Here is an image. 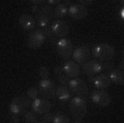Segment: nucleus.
<instances>
[{
	"label": "nucleus",
	"mask_w": 124,
	"mask_h": 123,
	"mask_svg": "<svg viewBox=\"0 0 124 123\" xmlns=\"http://www.w3.org/2000/svg\"><path fill=\"white\" fill-rule=\"evenodd\" d=\"M68 8L64 6V3H58L56 7L53 9V13H54L55 18H63L67 14Z\"/></svg>",
	"instance_id": "20"
},
{
	"label": "nucleus",
	"mask_w": 124,
	"mask_h": 123,
	"mask_svg": "<svg viewBox=\"0 0 124 123\" xmlns=\"http://www.w3.org/2000/svg\"><path fill=\"white\" fill-rule=\"evenodd\" d=\"M39 75H40V77L42 79H48L49 75H51V72H49L48 67L42 66V67H40V69H39Z\"/></svg>",
	"instance_id": "25"
},
{
	"label": "nucleus",
	"mask_w": 124,
	"mask_h": 123,
	"mask_svg": "<svg viewBox=\"0 0 124 123\" xmlns=\"http://www.w3.org/2000/svg\"><path fill=\"white\" fill-rule=\"evenodd\" d=\"M82 72L88 77L94 76L101 73V63L98 60H87L86 63L82 64Z\"/></svg>",
	"instance_id": "14"
},
{
	"label": "nucleus",
	"mask_w": 124,
	"mask_h": 123,
	"mask_svg": "<svg viewBox=\"0 0 124 123\" xmlns=\"http://www.w3.org/2000/svg\"><path fill=\"white\" fill-rule=\"evenodd\" d=\"M57 80L61 82V85L67 86L68 82H69V80H70V78H69L68 76H66V75L62 74V75H58V76H57Z\"/></svg>",
	"instance_id": "27"
},
{
	"label": "nucleus",
	"mask_w": 124,
	"mask_h": 123,
	"mask_svg": "<svg viewBox=\"0 0 124 123\" xmlns=\"http://www.w3.org/2000/svg\"><path fill=\"white\" fill-rule=\"evenodd\" d=\"M55 95L58 97L61 101H68L70 99L69 89L67 86H64V85H59L58 87H56V93Z\"/></svg>",
	"instance_id": "19"
},
{
	"label": "nucleus",
	"mask_w": 124,
	"mask_h": 123,
	"mask_svg": "<svg viewBox=\"0 0 124 123\" xmlns=\"http://www.w3.org/2000/svg\"><path fill=\"white\" fill-rule=\"evenodd\" d=\"M38 123H48V122H44V121H43V122H38Z\"/></svg>",
	"instance_id": "37"
},
{
	"label": "nucleus",
	"mask_w": 124,
	"mask_h": 123,
	"mask_svg": "<svg viewBox=\"0 0 124 123\" xmlns=\"http://www.w3.org/2000/svg\"><path fill=\"white\" fill-rule=\"evenodd\" d=\"M38 11H39V7H38V6L33 5L32 6V12H33V13H38Z\"/></svg>",
	"instance_id": "34"
},
{
	"label": "nucleus",
	"mask_w": 124,
	"mask_h": 123,
	"mask_svg": "<svg viewBox=\"0 0 124 123\" xmlns=\"http://www.w3.org/2000/svg\"><path fill=\"white\" fill-rule=\"evenodd\" d=\"M91 55V52H90V49L86 45H82V46H79L73 52V58L74 62L77 63L78 65L79 64H84L86 63L87 60L89 59V56Z\"/></svg>",
	"instance_id": "12"
},
{
	"label": "nucleus",
	"mask_w": 124,
	"mask_h": 123,
	"mask_svg": "<svg viewBox=\"0 0 124 123\" xmlns=\"http://www.w3.org/2000/svg\"><path fill=\"white\" fill-rule=\"evenodd\" d=\"M91 100L99 107H108L111 103V96L104 90H94L91 93Z\"/></svg>",
	"instance_id": "10"
},
{
	"label": "nucleus",
	"mask_w": 124,
	"mask_h": 123,
	"mask_svg": "<svg viewBox=\"0 0 124 123\" xmlns=\"http://www.w3.org/2000/svg\"><path fill=\"white\" fill-rule=\"evenodd\" d=\"M54 123H70V120L66 114L62 113V112H58L54 115V120H53Z\"/></svg>",
	"instance_id": "21"
},
{
	"label": "nucleus",
	"mask_w": 124,
	"mask_h": 123,
	"mask_svg": "<svg viewBox=\"0 0 124 123\" xmlns=\"http://www.w3.org/2000/svg\"><path fill=\"white\" fill-rule=\"evenodd\" d=\"M69 91L76 95V97H80V98H85L88 96L89 92V88L87 82L81 78H74L70 79L69 82L67 85Z\"/></svg>",
	"instance_id": "3"
},
{
	"label": "nucleus",
	"mask_w": 124,
	"mask_h": 123,
	"mask_svg": "<svg viewBox=\"0 0 124 123\" xmlns=\"http://www.w3.org/2000/svg\"><path fill=\"white\" fill-rule=\"evenodd\" d=\"M30 106V100L25 96H18L12 99L10 102V112L12 114H21Z\"/></svg>",
	"instance_id": "5"
},
{
	"label": "nucleus",
	"mask_w": 124,
	"mask_h": 123,
	"mask_svg": "<svg viewBox=\"0 0 124 123\" xmlns=\"http://www.w3.org/2000/svg\"><path fill=\"white\" fill-rule=\"evenodd\" d=\"M31 2L33 3L34 6H45L46 3H45V1H43V0H31Z\"/></svg>",
	"instance_id": "31"
},
{
	"label": "nucleus",
	"mask_w": 124,
	"mask_h": 123,
	"mask_svg": "<svg viewBox=\"0 0 124 123\" xmlns=\"http://www.w3.org/2000/svg\"><path fill=\"white\" fill-rule=\"evenodd\" d=\"M73 43L66 37L61 39L57 42V53L63 59H69L73 56Z\"/></svg>",
	"instance_id": "8"
},
{
	"label": "nucleus",
	"mask_w": 124,
	"mask_h": 123,
	"mask_svg": "<svg viewBox=\"0 0 124 123\" xmlns=\"http://www.w3.org/2000/svg\"><path fill=\"white\" fill-rule=\"evenodd\" d=\"M26 95H28L29 98H31V99L35 100L39 98V95H40V91H39V88L36 86H32L30 87V88L28 89V91H26Z\"/></svg>",
	"instance_id": "23"
},
{
	"label": "nucleus",
	"mask_w": 124,
	"mask_h": 123,
	"mask_svg": "<svg viewBox=\"0 0 124 123\" xmlns=\"http://www.w3.org/2000/svg\"><path fill=\"white\" fill-rule=\"evenodd\" d=\"M51 31L55 35V37L64 39L69 33V24L66 21H63V20H57V21H55L52 24Z\"/></svg>",
	"instance_id": "9"
},
{
	"label": "nucleus",
	"mask_w": 124,
	"mask_h": 123,
	"mask_svg": "<svg viewBox=\"0 0 124 123\" xmlns=\"http://www.w3.org/2000/svg\"><path fill=\"white\" fill-rule=\"evenodd\" d=\"M24 121L26 123H38V115L33 111H28L24 113Z\"/></svg>",
	"instance_id": "22"
},
{
	"label": "nucleus",
	"mask_w": 124,
	"mask_h": 123,
	"mask_svg": "<svg viewBox=\"0 0 124 123\" xmlns=\"http://www.w3.org/2000/svg\"><path fill=\"white\" fill-rule=\"evenodd\" d=\"M39 91L40 95L42 96L44 99L48 100L49 98H53L56 93V86H55L54 81L51 79H42L39 84Z\"/></svg>",
	"instance_id": "7"
},
{
	"label": "nucleus",
	"mask_w": 124,
	"mask_h": 123,
	"mask_svg": "<svg viewBox=\"0 0 124 123\" xmlns=\"http://www.w3.org/2000/svg\"><path fill=\"white\" fill-rule=\"evenodd\" d=\"M74 123H81L80 121H76V122H74Z\"/></svg>",
	"instance_id": "36"
},
{
	"label": "nucleus",
	"mask_w": 124,
	"mask_h": 123,
	"mask_svg": "<svg viewBox=\"0 0 124 123\" xmlns=\"http://www.w3.org/2000/svg\"><path fill=\"white\" fill-rule=\"evenodd\" d=\"M43 32H44V34H45V36H46V39H49L51 43H55V35L53 34V32L51 31V29L44 28Z\"/></svg>",
	"instance_id": "26"
},
{
	"label": "nucleus",
	"mask_w": 124,
	"mask_h": 123,
	"mask_svg": "<svg viewBox=\"0 0 124 123\" xmlns=\"http://www.w3.org/2000/svg\"><path fill=\"white\" fill-rule=\"evenodd\" d=\"M58 3H61V0H48L47 1V5L52 6V5H58Z\"/></svg>",
	"instance_id": "33"
},
{
	"label": "nucleus",
	"mask_w": 124,
	"mask_h": 123,
	"mask_svg": "<svg viewBox=\"0 0 124 123\" xmlns=\"http://www.w3.org/2000/svg\"><path fill=\"white\" fill-rule=\"evenodd\" d=\"M89 78V80H91L92 82H93L94 87H96L97 89H105L108 88L109 86L111 85V79H110V76H109V74H105V73H103V74H99L97 77H88Z\"/></svg>",
	"instance_id": "15"
},
{
	"label": "nucleus",
	"mask_w": 124,
	"mask_h": 123,
	"mask_svg": "<svg viewBox=\"0 0 124 123\" xmlns=\"http://www.w3.org/2000/svg\"><path fill=\"white\" fill-rule=\"evenodd\" d=\"M70 113L76 121H80L87 114V102L84 98L75 97L70 100Z\"/></svg>",
	"instance_id": "2"
},
{
	"label": "nucleus",
	"mask_w": 124,
	"mask_h": 123,
	"mask_svg": "<svg viewBox=\"0 0 124 123\" xmlns=\"http://www.w3.org/2000/svg\"><path fill=\"white\" fill-rule=\"evenodd\" d=\"M10 123H20V116L18 114H12L10 116Z\"/></svg>",
	"instance_id": "29"
},
{
	"label": "nucleus",
	"mask_w": 124,
	"mask_h": 123,
	"mask_svg": "<svg viewBox=\"0 0 124 123\" xmlns=\"http://www.w3.org/2000/svg\"><path fill=\"white\" fill-rule=\"evenodd\" d=\"M31 108H32V111L34 112V113L45 114L51 111L52 103L47 99H39L38 98V99L33 100L32 105H31Z\"/></svg>",
	"instance_id": "11"
},
{
	"label": "nucleus",
	"mask_w": 124,
	"mask_h": 123,
	"mask_svg": "<svg viewBox=\"0 0 124 123\" xmlns=\"http://www.w3.org/2000/svg\"><path fill=\"white\" fill-rule=\"evenodd\" d=\"M113 69H114V65H113V63L111 60L104 62L103 64H101V72H105V74H108L109 72L111 73Z\"/></svg>",
	"instance_id": "24"
},
{
	"label": "nucleus",
	"mask_w": 124,
	"mask_h": 123,
	"mask_svg": "<svg viewBox=\"0 0 124 123\" xmlns=\"http://www.w3.org/2000/svg\"><path fill=\"white\" fill-rule=\"evenodd\" d=\"M92 55L100 62H109L114 57L115 49L112 45L107 44V43H101L93 47Z\"/></svg>",
	"instance_id": "1"
},
{
	"label": "nucleus",
	"mask_w": 124,
	"mask_h": 123,
	"mask_svg": "<svg viewBox=\"0 0 124 123\" xmlns=\"http://www.w3.org/2000/svg\"><path fill=\"white\" fill-rule=\"evenodd\" d=\"M111 79V82H114L115 85H119V86H122L124 85V74L123 70L119 69V68H115L112 72L109 74Z\"/></svg>",
	"instance_id": "18"
},
{
	"label": "nucleus",
	"mask_w": 124,
	"mask_h": 123,
	"mask_svg": "<svg viewBox=\"0 0 124 123\" xmlns=\"http://www.w3.org/2000/svg\"><path fill=\"white\" fill-rule=\"evenodd\" d=\"M68 13L74 20H84L88 16V9L80 3H73L68 8Z\"/></svg>",
	"instance_id": "13"
},
{
	"label": "nucleus",
	"mask_w": 124,
	"mask_h": 123,
	"mask_svg": "<svg viewBox=\"0 0 124 123\" xmlns=\"http://www.w3.org/2000/svg\"><path fill=\"white\" fill-rule=\"evenodd\" d=\"M19 24L24 31H31L34 30L36 22H35V19L31 14L23 13L19 16Z\"/></svg>",
	"instance_id": "17"
},
{
	"label": "nucleus",
	"mask_w": 124,
	"mask_h": 123,
	"mask_svg": "<svg viewBox=\"0 0 124 123\" xmlns=\"http://www.w3.org/2000/svg\"><path fill=\"white\" fill-rule=\"evenodd\" d=\"M78 3H80V5H82V6H85V7H86V6H88V5H91L92 1H91V0H80Z\"/></svg>",
	"instance_id": "32"
},
{
	"label": "nucleus",
	"mask_w": 124,
	"mask_h": 123,
	"mask_svg": "<svg viewBox=\"0 0 124 123\" xmlns=\"http://www.w3.org/2000/svg\"><path fill=\"white\" fill-rule=\"evenodd\" d=\"M54 74L55 75H62V74H64V68H63V66H56V67L54 68Z\"/></svg>",
	"instance_id": "30"
},
{
	"label": "nucleus",
	"mask_w": 124,
	"mask_h": 123,
	"mask_svg": "<svg viewBox=\"0 0 124 123\" xmlns=\"http://www.w3.org/2000/svg\"><path fill=\"white\" fill-rule=\"evenodd\" d=\"M54 18V13H53V8L49 5L42 6L41 8H39V11L36 13V20L35 22L39 24V26L41 28H47L48 23L52 21V19Z\"/></svg>",
	"instance_id": "4"
},
{
	"label": "nucleus",
	"mask_w": 124,
	"mask_h": 123,
	"mask_svg": "<svg viewBox=\"0 0 124 123\" xmlns=\"http://www.w3.org/2000/svg\"><path fill=\"white\" fill-rule=\"evenodd\" d=\"M46 41V36H45L43 30L41 29H36L33 30L30 33L28 37V46L32 49H38L40 47H42V45Z\"/></svg>",
	"instance_id": "6"
},
{
	"label": "nucleus",
	"mask_w": 124,
	"mask_h": 123,
	"mask_svg": "<svg viewBox=\"0 0 124 123\" xmlns=\"http://www.w3.org/2000/svg\"><path fill=\"white\" fill-rule=\"evenodd\" d=\"M121 20H122V21L124 20V8L123 7L121 8Z\"/></svg>",
	"instance_id": "35"
},
{
	"label": "nucleus",
	"mask_w": 124,
	"mask_h": 123,
	"mask_svg": "<svg viewBox=\"0 0 124 123\" xmlns=\"http://www.w3.org/2000/svg\"><path fill=\"white\" fill-rule=\"evenodd\" d=\"M64 73L66 76H68L69 78H78V76L80 75V66L77 63L73 62V60H67L63 66Z\"/></svg>",
	"instance_id": "16"
},
{
	"label": "nucleus",
	"mask_w": 124,
	"mask_h": 123,
	"mask_svg": "<svg viewBox=\"0 0 124 123\" xmlns=\"http://www.w3.org/2000/svg\"><path fill=\"white\" fill-rule=\"evenodd\" d=\"M54 115L55 114L51 113V112H47V113L43 114V120H44V122H53V120H54Z\"/></svg>",
	"instance_id": "28"
}]
</instances>
